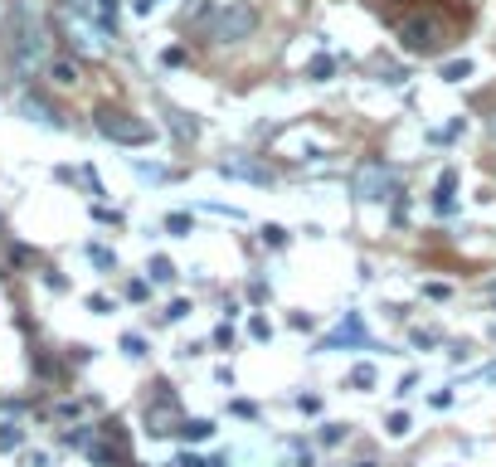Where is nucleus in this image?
I'll return each instance as SVG.
<instances>
[{
    "label": "nucleus",
    "mask_w": 496,
    "mask_h": 467,
    "mask_svg": "<svg viewBox=\"0 0 496 467\" xmlns=\"http://www.w3.org/2000/svg\"><path fill=\"white\" fill-rule=\"evenodd\" d=\"M399 44L409 49V54H438L443 44H448V25H443L438 10H413L409 20L399 25Z\"/></svg>",
    "instance_id": "1"
},
{
    "label": "nucleus",
    "mask_w": 496,
    "mask_h": 467,
    "mask_svg": "<svg viewBox=\"0 0 496 467\" xmlns=\"http://www.w3.org/2000/svg\"><path fill=\"white\" fill-rule=\"evenodd\" d=\"M98 132H103L108 141H117V146H146V141H151V122H141V117H132V112L103 108L98 112Z\"/></svg>",
    "instance_id": "2"
},
{
    "label": "nucleus",
    "mask_w": 496,
    "mask_h": 467,
    "mask_svg": "<svg viewBox=\"0 0 496 467\" xmlns=\"http://www.w3.org/2000/svg\"><path fill=\"white\" fill-rule=\"evenodd\" d=\"M258 29V10L244 5V0H234V5H224L219 15H215V25H210V39H219V44H239Z\"/></svg>",
    "instance_id": "3"
},
{
    "label": "nucleus",
    "mask_w": 496,
    "mask_h": 467,
    "mask_svg": "<svg viewBox=\"0 0 496 467\" xmlns=\"http://www.w3.org/2000/svg\"><path fill=\"white\" fill-rule=\"evenodd\" d=\"M356 190H360V200H394L399 185H394V175H389L385 165L375 161V165H365V170L356 175Z\"/></svg>",
    "instance_id": "4"
},
{
    "label": "nucleus",
    "mask_w": 496,
    "mask_h": 467,
    "mask_svg": "<svg viewBox=\"0 0 496 467\" xmlns=\"http://www.w3.org/2000/svg\"><path fill=\"white\" fill-rule=\"evenodd\" d=\"M341 346H365V322H360V312H346V322L321 341V351H341Z\"/></svg>",
    "instance_id": "5"
},
{
    "label": "nucleus",
    "mask_w": 496,
    "mask_h": 467,
    "mask_svg": "<svg viewBox=\"0 0 496 467\" xmlns=\"http://www.w3.org/2000/svg\"><path fill=\"white\" fill-rule=\"evenodd\" d=\"M219 175H229V180H253V185H268V180H273V170H268V165L244 161V156H239V161H224Z\"/></svg>",
    "instance_id": "6"
},
{
    "label": "nucleus",
    "mask_w": 496,
    "mask_h": 467,
    "mask_svg": "<svg viewBox=\"0 0 496 467\" xmlns=\"http://www.w3.org/2000/svg\"><path fill=\"white\" fill-rule=\"evenodd\" d=\"M146 419H151V433H180V419H175L170 399H156V409H146Z\"/></svg>",
    "instance_id": "7"
},
{
    "label": "nucleus",
    "mask_w": 496,
    "mask_h": 467,
    "mask_svg": "<svg viewBox=\"0 0 496 467\" xmlns=\"http://www.w3.org/2000/svg\"><path fill=\"white\" fill-rule=\"evenodd\" d=\"M49 83H58V88H78V63H73V58H49Z\"/></svg>",
    "instance_id": "8"
},
{
    "label": "nucleus",
    "mask_w": 496,
    "mask_h": 467,
    "mask_svg": "<svg viewBox=\"0 0 496 467\" xmlns=\"http://www.w3.org/2000/svg\"><path fill=\"white\" fill-rule=\"evenodd\" d=\"M210 433H215V424H210V419H185V424H180V438H185V443H205Z\"/></svg>",
    "instance_id": "9"
},
{
    "label": "nucleus",
    "mask_w": 496,
    "mask_h": 467,
    "mask_svg": "<svg viewBox=\"0 0 496 467\" xmlns=\"http://www.w3.org/2000/svg\"><path fill=\"white\" fill-rule=\"evenodd\" d=\"M453 190H458V170H443L438 175V195H433L438 210H453Z\"/></svg>",
    "instance_id": "10"
},
{
    "label": "nucleus",
    "mask_w": 496,
    "mask_h": 467,
    "mask_svg": "<svg viewBox=\"0 0 496 467\" xmlns=\"http://www.w3.org/2000/svg\"><path fill=\"white\" fill-rule=\"evenodd\" d=\"M20 108L29 112V117H34V122H44V127H58V117L49 108H44V103H39V98H20Z\"/></svg>",
    "instance_id": "11"
},
{
    "label": "nucleus",
    "mask_w": 496,
    "mask_h": 467,
    "mask_svg": "<svg viewBox=\"0 0 496 467\" xmlns=\"http://www.w3.org/2000/svg\"><path fill=\"white\" fill-rule=\"evenodd\" d=\"M472 78V58H453V63H443V83H463Z\"/></svg>",
    "instance_id": "12"
},
{
    "label": "nucleus",
    "mask_w": 496,
    "mask_h": 467,
    "mask_svg": "<svg viewBox=\"0 0 496 467\" xmlns=\"http://www.w3.org/2000/svg\"><path fill=\"white\" fill-rule=\"evenodd\" d=\"M306 73H311V83H326L331 73H336V58H331V54H316V58H311V68H306Z\"/></svg>",
    "instance_id": "13"
},
{
    "label": "nucleus",
    "mask_w": 496,
    "mask_h": 467,
    "mask_svg": "<svg viewBox=\"0 0 496 467\" xmlns=\"http://www.w3.org/2000/svg\"><path fill=\"white\" fill-rule=\"evenodd\" d=\"M146 273H151V282H170V277H175V263H170V258H151Z\"/></svg>",
    "instance_id": "14"
},
{
    "label": "nucleus",
    "mask_w": 496,
    "mask_h": 467,
    "mask_svg": "<svg viewBox=\"0 0 496 467\" xmlns=\"http://www.w3.org/2000/svg\"><path fill=\"white\" fill-rule=\"evenodd\" d=\"M263 244L282 248V244H287V229H282V224H263Z\"/></svg>",
    "instance_id": "15"
},
{
    "label": "nucleus",
    "mask_w": 496,
    "mask_h": 467,
    "mask_svg": "<svg viewBox=\"0 0 496 467\" xmlns=\"http://www.w3.org/2000/svg\"><path fill=\"white\" fill-rule=\"evenodd\" d=\"M351 385L370 389V385H375V365H356V370H351Z\"/></svg>",
    "instance_id": "16"
},
{
    "label": "nucleus",
    "mask_w": 496,
    "mask_h": 467,
    "mask_svg": "<svg viewBox=\"0 0 496 467\" xmlns=\"http://www.w3.org/2000/svg\"><path fill=\"white\" fill-rule=\"evenodd\" d=\"M98 20L103 29H117V0H98Z\"/></svg>",
    "instance_id": "17"
},
{
    "label": "nucleus",
    "mask_w": 496,
    "mask_h": 467,
    "mask_svg": "<svg viewBox=\"0 0 496 467\" xmlns=\"http://www.w3.org/2000/svg\"><path fill=\"white\" fill-rule=\"evenodd\" d=\"M88 258L98 263V268H112L117 258H112V248H103V244H88Z\"/></svg>",
    "instance_id": "18"
},
{
    "label": "nucleus",
    "mask_w": 496,
    "mask_h": 467,
    "mask_svg": "<svg viewBox=\"0 0 496 467\" xmlns=\"http://www.w3.org/2000/svg\"><path fill=\"white\" fill-rule=\"evenodd\" d=\"M389 433H394V438H404V433H409V414H404V409L389 414Z\"/></svg>",
    "instance_id": "19"
},
{
    "label": "nucleus",
    "mask_w": 496,
    "mask_h": 467,
    "mask_svg": "<svg viewBox=\"0 0 496 467\" xmlns=\"http://www.w3.org/2000/svg\"><path fill=\"white\" fill-rule=\"evenodd\" d=\"M248 336H253V341H268V336H273L268 317H253V322H248Z\"/></svg>",
    "instance_id": "20"
},
{
    "label": "nucleus",
    "mask_w": 496,
    "mask_h": 467,
    "mask_svg": "<svg viewBox=\"0 0 496 467\" xmlns=\"http://www.w3.org/2000/svg\"><path fill=\"white\" fill-rule=\"evenodd\" d=\"M122 351H127V356H146V341H141V336H132V331H127V336H122Z\"/></svg>",
    "instance_id": "21"
},
{
    "label": "nucleus",
    "mask_w": 496,
    "mask_h": 467,
    "mask_svg": "<svg viewBox=\"0 0 496 467\" xmlns=\"http://www.w3.org/2000/svg\"><path fill=\"white\" fill-rule=\"evenodd\" d=\"M165 229L170 234H190V215H165Z\"/></svg>",
    "instance_id": "22"
},
{
    "label": "nucleus",
    "mask_w": 496,
    "mask_h": 467,
    "mask_svg": "<svg viewBox=\"0 0 496 467\" xmlns=\"http://www.w3.org/2000/svg\"><path fill=\"white\" fill-rule=\"evenodd\" d=\"M0 448H5V453H10V448H20V428H15V424H10V428H0Z\"/></svg>",
    "instance_id": "23"
},
{
    "label": "nucleus",
    "mask_w": 496,
    "mask_h": 467,
    "mask_svg": "<svg viewBox=\"0 0 496 467\" xmlns=\"http://www.w3.org/2000/svg\"><path fill=\"white\" fill-rule=\"evenodd\" d=\"M185 312H190V302H170V307H165V322H180Z\"/></svg>",
    "instance_id": "24"
},
{
    "label": "nucleus",
    "mask_w": 496,
    "mask_h": 467,
    "mask_svg": "<svg viewBox=\"0 0 496 467\" xmlns=\"http://www.w3.org/2000/svg\"><path fill=\"white\" fill-rule=\"evenodd\" d=\"M88 312H112V302L103 297V292H93V297H88Z\"/></svg>",
    "instance_id": "25"
},
{
    "label": "nucleus",
    "mask_w": 496,
    "mask_h": 467,
    "mask_svg": "<svg viewBox=\"0 0 496 467\" xmlns=\"http://www.w3.org/2000/svg\"><path fill=\"white\" fill-rule=\"evenodd\" d=\"M297 409H302V414H316V409H321V399H316V394H302V399H297Z\"/></svg>",
    "instance_id": "26"
},
{
    "label": "nucleus",
    "mask_w": 496,
    "mask_h": 467,
    "mask_svg": "<svg viewBox=\"0 0 496 467\" xmlns=\"http://www.w3.org/2000/svg\"><path fill=\"white\" fill-rule=\"evenodd\" d=\"M175 467H215V463H205V458H195V453H180V463Z\"/></svg>",
    "instance_id": "27"
},
{
    "label": "nucleus",
    "mask_w": 496,
    "mask_h": 467,
    "mask_svg": "<svg viewBox=\"0 0 496 467\" xmlns=\"http://www.w3.org/2000/svg\"><path fill=\"white\" fill-rule=\"evenodd\" d=\"M423 292H428V297H433V302H443V297H448V282H428V287H423Z\"/></svg>",
    "instance_id": "28"
},
{
    "label": "nucleus",
    "mask_w": 496,
    "mask_h": 467,
    "mask_svg": "<svg viewBox=\"0 0 496 467\" xmlns=\"http://www.w3.org/2000/svg\"><path fill=\"white\" fill-rule=\"evenodd\" d=\"M380 78H385V83H404V68H394V63H389V68H380Z\"/></svg>",
    "instance_id": "29"
},
{
    "label": "nucleus",
    "mask_w": 496,
    "mask_h": 467,
    "mask_svg": "<svg viewBox=\"0 0 496 467\" xmlns=\"http://www.w3.org/2000/svg\"><path fill=\"white\" fill-rule=\"evenodd\" d=\"M492 137H496V117H492Z\"/></svg>",
    "instance_id": "30"
},
{
    "label": "nucleus",
    "mask_w": 496,
    "mask_h": 467,
    "mask_svg": "<svg viewBox=\"0 0 496 467\" xmlns=\"http://www.w3.org/2000/svg\"><path fill=\"white\" fill-rule=\"evenodd\" d=\"M492 302H496V287H492Z\"/></svg>",
    "instance_id": "31"
}]
</instances>
